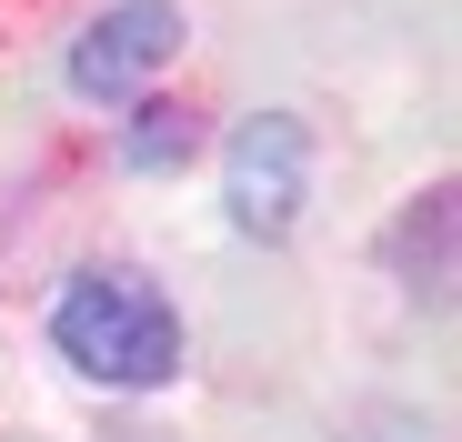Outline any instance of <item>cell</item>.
Masks as SVG:
<instances>
[{
	"label": "cell",
	"mask_w": 462,
	"mask_h": 442,
	"mask_svg": "<svg viewBox=\"0 0 462 442\" xmlns=\"http://www.w3.org/2000/svg\"><path fill=\"white\" fill-rule=\"evenodd\" d=\"M191 152H201V121H191L181 101H141L131 131H121V161H131V171H181Z\"/></svg>",
	"instance_id": "277c9868"
},
{
	"label": "cell",
	"mask_w": 462,
	"mask_h": 442,
	"mask_svg": "<svg viewBox=\"0 0 462 442\" xmlns=\"http://www.w3.org/2000/svg\"><path fill=\"white\" fill-rule=\"evenodd\" d=\"M181 51V0H121L70 41V91L81 101H131L151 70Z\"/></svg>",
	"instance_id": "3957f363"
},
{
	"label": "cell",
	"mask_w": 462,
	"mask_h": 442,
	"mask_svg": "<svg viewBox=\"0 0 462 442\" xmlns=\"http://www.w3.org/2000/svg\"><path fill=\"white\" fill-rule=\"evenodd\" d=\"M51 342L70 373H91L111 392H151L181 373V312L141 272H70L51 302Z\"/></svg>",
	"instance_id": "6da1fadb"
},
{
	"label": "cell",
	"mask_w": 462,
	"mask_h": 442,
	"mask_svg": "<svg viewBox=\"0 0 462 442\" xmlns=\"http://www.w3.org/2000/svg\"><path fill=\"white\" fill-rule=\"evenodd\" d=\"M231 221H242L252 242H282L301 221V181H312V131H301L291 111H252L242 131H231Z\"/></svg>",
	"instance_id": "7a4b0ae2"
}]
</instances>
